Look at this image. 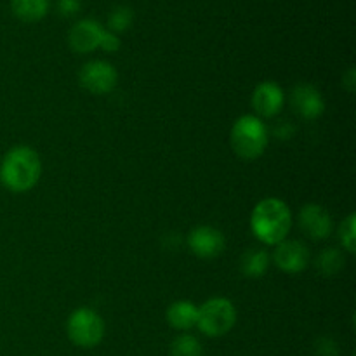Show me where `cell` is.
Returning a JSON list of instances; mask_svg holds the SVG:
<instances>
[{
  "mask_svg": "<svg viewBox=\"0 0 356 356\" xmlns=\"http://www.w3.org/2000/svg\"><path fill=\"white\" fill-rule=\"evenodd\" d=\"M204 348L191 334H181L170 344V356H202Z\"/></svg>",
  "mask_w": 356,
  "mask_h": 356,
  "instance_id": "e0dca14e",
  "label": "cell"
},
{
  "mask_svg": "<svg viewBox=\"0 0 356 356\" xmlns=\"http://www.w3.org/2000/svg\"><path fill=\"white\" fill-rule=\"evenodd\" d=\"M270 268V254L263 249H249L240 259V271L247 278H261Z\"/></svg>",
  "mask_w": 356,
  "mask_h": 356,
  "instance_id": "5bb4252c",
  "label": "cell"
},
{
  "mask_svg": "<svg viewBox=\"0 0 356 356\" xmlns=\"http://www.w3.org/2000/svg\"><path fill=\"white\" fill-rule=\"evenodd\" d=\"M236 323V308L229 299L212 298L198 308L197 327L207 337L226 336Z\"/></svg>",
  "mask_w": 356,
  "mask_h": 356,
  "instance_id": "277c9868",
  "label": "cell"
},
{
  "mask_svg": "<svg viewBox=\"0 0 356 356\" xmlns=\"http://www.w3.org/2000/svg\"><path fill=\"white\" fill-rule=\"evenodd\" d=\"M343 86L346 87L348 92H355V89H356V73H355L353 68H350L343 75Z\"/></svg>",
  "mask_w": 356,
  "mask_h": 356,
  "instance_id": "603a6c76",
  "label": "cell"
},
{
  "mask_svg": "<svg viewBox=\"0 0 356 356\" xmlns=\"http://www.w3.org/2000/svg\"><path fill=\"white\" fill-rule=\"evenodd\" d=\"M132 19H134V14L129 7H117V9L111 10L110 17H108V26H110V31L113 33H118V31H125L129 26H131Z\"/></svg>",
  "mask_w": 356,
  "mask_h": 356,
  "instance_id": "ac0fdd59",
  "label": "cell"
},
{
  "mask_svg": "<svg viewBox=\"0 0 356 356\" xmlns=\"http://www.w3.org/2000/svg\"><path fill=\"white\" fill-rule=\"evenodd\" d=\"M273 263L285 273H301L309 264V250L299 240H287L277 243L273 250Z\"/></svg>",
  "mask_w": 356,
  "mask_h": 356,
  "instance_id": "52a82bcc",
  "label": "cell"
},
{
  "mask_svg": "<svg viewBox=\"0 0 356 356\" xmlns=\"http://www.w3.org/2000/svg\"><path fill=\"white\" fill-rule=\"evenodd\" d=\"M316 351H318L320 356H337V344L332 339L323 337L316 344Z\"/></svg>",
  "mask_w": 356,
  "mask_h": 356,
  "instance_id": "44dd1931",
  "label": "cell"
},
{
  "mask_svg": "<svg viewBox=\"0 0 356 356\" xmlns=\"http://www.w3.org/2000/svg\"><path fill=\"white\" fill-rule=\"evenodd\" d=\"M188 245L195 256L202 257V259H214L225 250L226 238L218 228L197 226L188 235Z\"/></svg>",
  "mask_w": 356,
  "mask_h": 356,
  "instance_id": "ba28073f",
  "label": "cell"
},
{
  "mask_svg": "<svg viewBox=\"0 0 356 356\" xmlns=\"http://www.w3.org/2000/svg\"><path fill=\"white\" fill-rule=\"evenodd\" d=\"M58 9L61 16H73L75 13H79L80 0H59Z\"/></svg>",
  "mask_w": 356,
  "mask_h": 356,
  "instance_id": "7402d4cb",
  "label": "cell"
},
{
  "mask_svg": "<svg viewBox=\"0 0 356 356\" xmlns=\"http://www.w3.org/2000/svg\"><path fill=\"white\" fill-rule=\"evenodd\" d=\"M291 209L280 198H264L254 207L250 216L252 233L264 245H277L284 242L291 232Z\"/></svg>",
  "mask_w": 356,
  "mask_h": 356,
  "instance_id": "7a4b0ae2",
  "label": "cell"
},
{
  "mask_svg": "<svg viewBox=\"0 0 356 356\" xmlns=\"http://www.w3.org/2000/svg\"><path fill=\"white\" fill-rule=\"evenodd\" d=\"M277 136L280 139H291V136L294 134V127H292L291 124H289V122H282L280 125H278L277 127Z\"/></svg>",
  "mask_w": 356,
  "mask_h": 356,
  "instance_id": "cb8c5ba5",
  "label": "cell"
},
{
  "mask_svg": "<svg viewBox=\"0 0 356 356\" xmlns=\"http://www.w3.org/2000/svg\"><path fill=\"white\" fill-rule=\"evenodd\" d=\"M104 28L94 19H82L72 26L68 33V44L72 51L79 54H87L99 49Z\"/></svg>",
  "mask_w": 356,
  "mask_h": 356,
  "instance_id": "30bf717a",
  "label": "cell"
},
{
  "mask_svg": "<svg viewBox=\"0 0 356 356\" xmlns=\"http://www.w3.org/2000/svg\"><path fill=\"white\" fill-rule=\"evenodd\" d=\"M291 104L306 120L318 118L325 111V101L312 83H298L291 92Z\"/></svg>",
  "mask_w": 356,
  "mask_h": 356,
  "instance_id": "8fae6325",
  "label": "cell"
},
{
  "mask_svg": "<svg viewBox=\"0 0 356 356\" xmlns=\"http://www.w3.org/2000/svg\"><path fill=\"white\" fill-rule=\"evenodd\" d=\"M229 145L240 159H259L268 146L266 125L259 117L243 115L233 124L229 132Z\"/></svg>",
  "mask_w": 356,
  "mask_h": 356,
  "instance_id": "3957f363",
  "label": "cell"
},
{
  "mask_svg": "<svg viewBox=\"0 0 356 356\" xmlns=\"http://www.w3.org/2000/svg\"><path fill=\"white\" fill-rule=\"evenodd\" d=\"M99 49H103V51H106V52L118 51V49H120V38H118V35L113 33V31L104 30L103 38H101Z\"/></svg>",
  "mask_w": 356,
  "mask_h": 356,
  "instance_id": "ffe728a7",
  "label": "cell"
},
{
  "mask_svg": "<svg viewBox=\"0 0 356 356\" xmlns=\"http://www.w3.org/2000/svg\"><path fill=\"white\" fill-rule=\"evenodd\" d=\"M118 73L111 63L101 61H89L82 66L79 73V82L87 92L103 96V94L111 92L117 87Z\"/></svg>",
  "mask_w": 356,
  "mask_h": 356,
  "instance_id": "8992f818",
  "label": "cell"
},
{
  "mask_svg": "<svg viewBox=\"0 0 356 356\" xmlns=\"http://www.w3.org/2000/svg\"><path fill=\"white\" fill-rule=\"evenodd\" d=\"M42 162L38 153L30 146H14L3 155L0 163V181L7 190L24 193L38 183Z\"/></svg>",
  "mask_w": 356,
  "mask_h": 356,
  "instance_id": "6da1fadb",
  "label": "cell"
},
{
  "mask_svg": "<svg viewBox=\"0 0 356 356\" xmlns=\"http://www.w3.org/2000/svg\"><path fill=\"white\" fill-rule=\"evenodd\" d=\"M285 103V94L275 82H263L254 89L252 108L261 117L271 118L280 113Z\"/></svg>",
  "mask_w": 356,
  "mask_h": 356,
  "instance_id": "7c38bea8",
  "label": "cell"
},
{
  "mask_svg": "<svg viewBox=\"0 0 356 356\" xmlns=\"http://www.w3.org/2000/svg\"><path fill=\"white\" fill-rule=\"evenodd\" d=\"M316 268H318V271L323 277H336L344 268L343 250L336 249V247H330V249H325L323 252H320V256L316 257Z\"/></svg>",
  "mask_w": 356,
  "mask_h": 356,
  "instance_id": "2e32d148",
  "label": "cell"
},
{
  "mask_svg": "<svg viewBox=\"0 0 356 356\" xmlns=\"http://www.w3.org/2000/svg\"><path fill=\"white\" fill-rule=\"evenodd\" d=\"M66 334L75 346L89 350L97 346L104 337V322L99 313L90 308H79L66 322Z\"/></svg>",
  "mask_w": 356,
  "mask_h": 356,
  "instance_id": "5b68a950",
  "label": "cell"
},
{
  "mask_svg": "<svg viewBox=\"0 0 356 356\" xmlns=\"http://www.w3.org/2000/svg\"><path fill=\"white\" fill-rule=\"evenodd\" d=\"M299 226L313 240H325L332 233V216L318 204H308L299 212Z\"/></svg>",
  "mask_w": 356,
  "mask_h": 356,
  "instance_id": "9c48e42d",
  "label": "cell"
},
{
  "mask_svg": "<svg viewBox=\"0 0 356 356\" xmlns=\"http://www.w3.org/2000/svg\"><path fill=\"white\" fill-rule=\"evenodd\" d=\"M198 320V306H195L191 301H176L167 309V322L172 329L186 330L197 327Z\"/></svg>",
  "mask_w": 356,
  "mask_h": 356,
  "instance_id": "4fadbf2b",
  "label": "cell"
},
{
  "mask_svg": "<svg viewBox=\"0 0 356 356\" xmlns=\"http://www.w3.org/2000/svg\"><path fill=\"white\" fill-rule=\"evenodd\" d=\"M356 216L350 214L339 228V238L344 249L353 254L356 250Z\"/></svg>",
  "mask_w": 356,
  "mask_h": 356,
  "instance_id": "d6986e66",
  "label": "cell"
},
{
  "mask_svg": "<svg viewBox=\"0 0 356 356\" xmlns=\"http://www.w3.org/2000/svg\"><path fill=\"white\" fill-rule=\"evenodd\" d=\"M10 7L21 21L33 23L47 14L49 0H10Z\"/></svg>",
  "mask_w": 356,
  "mask_h": 356,
  "instance_id": "9a60e30c",
  "label": "cell"
}]
</instances>
